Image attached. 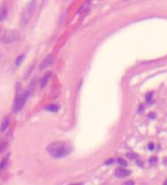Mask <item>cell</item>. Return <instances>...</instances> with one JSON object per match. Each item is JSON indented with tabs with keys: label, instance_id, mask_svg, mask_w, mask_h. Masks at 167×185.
Instances as JSON below:
<instances>
[{
	"label": "cell",
	"instance_id": "cell-8",
	"mask_svg": "<svg viewBox=\"0 0 167 185\" xmlns=\"http://www.w3.org/2000/svg\"><path fill=\"white\" fill-rule=\"evenodd\" d=\"M9 123H10V117L9 116H5L3 118V120L1 122V126H0V131L1 132H5L7 130V128L9 127Z\"/></svg>",
	"mask_w": 167,
	"mask_h": 185
},
{
	"label": "cell",
	"instance_id": "cell-12",
	"mask_svg": "<svg viewBox=\"0 0 167 185\" xmlns=\"http://www.w3.org/2000/svg\"><path fill=\"white\" fill-rule=\"evenodd\" d=\"M7 165H8V157L3 158V159L0 161V173L7 168Z\"/></svg>",
	"mask_w": 167,
	"mask_h": 185
},
{
	"label": "cell",
	"instance_id": "cell-14",
	"mask_svg": "<svg viewBox=\"0 0 167 185\" xmlns=\"http://www.w3.org/2000/svg\"><path fill=\"white\" fill-rule=\"evenodd\" d=\"M24 59H25V55H24V54H21V55H20V56L18 58V59H16V61H15V64H16V65L18 66L20 64L22 63V61H23Z\"/></svg>",
	"mask_w": 167,
	"mask_h": 185
},
{
	"label": "cell",
	"instance_id": "cell-23",
	"mask_svg": "<svg viewBox=\"0 0 167 185\" xmlns=\"http://www.w3.org/2000/svg\"><path fill=\"white\" fill-rule=\"evenodd\" d=\"M165 184H167V180H166V181H165Z\"/></svg>",
	"mask_w": 167,
	"mask_h": 185
},
{
	"label": "cell",
	"instance_id": "cell-20",
	"mask_svg": "<svg viewBox=\"0 0 167 185\" xmlns=\"http://www.w3.org/2000/svg\"><path fill=\"white\" fill-rule=\"evenodd\" d=\"M154 148V145L153 144H149V149H153Z\"/></svg>",
	"mask_w": 167,
	"mask_h": 185
},
{
	"label": "cell",
	"instance_id": "cell-2",
	"mask_svg": "<svg viewBox=\"0 0 167 185\" xmlns=\"http://www.w3.org/2000/svg\"><path fill=\"white\" fill-rule=\"evenodd\" d=\"M36 5H37L36 0H31L26 5V7L23 9L21 16H20V24H21V26H26L27 24L29 23L31 18L34 15L35 10H36Z\"/></svg>",
	"mask_w": 167,
	"mask_h": 185
},
{
	"label": "cell",
	"instance_id": "cell-16",
	"mask_svg": "<svg viewBox=\"0 0 167 185\" xmlns=\"http://www.w3.org/2000/svg\"><path fill=\"white\" fill-rule=\"evenodd\" d=\"M152 98H153V93H151V92H150V93H148V94H147V96H145L147 102H148V103H151V102H152Z\"/></svg>",
	"mask_w": 167,
	"mask_h": 185
},
{
	"label": "cell",
	"instance_id": "cell-22",
	"mask_svg": "<svg viewBox=\"0 0 167 185\" xmlns=\"http://www.w3.org/2000/svg\"><path fill=\"white\" fill-rule=\"evenodd\" d=\"M155 117V114H150V118H154Z\"/></svg>",
	"mask_w": 167,
	"mask_h": 185
},
{
	"label": "cell",
	"instance_id": "cell-11",
	"mask_svg": "<svg viewBox=\"0 0 167 185\" xmlns=\"http://www.w3.org/2000/svg\"><path fill=\"white\" fill-rule=\"evenodd\" d=\"M46 109L49 110V112H52V113H55V112L59 110V106L55 105V104H50L48 106H46Z\"/></svg>",
	"mask_w": 167,
	"mask_h": 185
},
{
	"label": "cell",
	"instance_id": "cell-6",
	"mask_svg": "<svg viewBox=\"0 0 167 185\" xmlns=\"http://www.w3.org/2000/svg\"><path fill=\"white\" fill-rule=\"evenodd\" d=\"M129 174H130V171H128L127 169H124V168H118L115 171V176L117 178H126Z\"/></svg>",
	"mask_w": 167,
	"mask_h": 185
},
{
	"label": "cell",
	"instance_id": "cell-19",
	"mask_svg": "<svg viewBox=\"0 0 167 185\" xmlns=\"http://www.w3.org/2000/svg\"><path fill=\"white\" fill-rule=\"evenodd\" d=\"M150 163H156V158H151Z\"/></svg>",
	"mask_w": 167,
	"mask_h": 185
},
{
	"label": "cell",
	"instance_id": "cell-3",
	"mask_svg": "<svg viewBox=\"0 0 167 185\" xmlns=\"http://www.w3.org/2000/svg\"><path fill=\"white\" fill-rule=\"evenodd\" d=\"M28 96H29V91L25 92L24 94H21V95L18 94L15 96V100H14V103H13V107H12V110H13L14 113H18V112H20V110L23 108V106H24L25 103H26Z\"/></svg>",
	"mask_w": 167,
	"mask_h": 185
},
{
	"label": "cell",
	"instance_id": "cell-9",
	"mask_svg": "<svg viewBox=\"0 0 167 185\" xmlns=\"http://www.w3.org/2000/svg\"><path fill=\"white\" fill-rule=\"evenodd\" d=\"M51 75H52V74L49 72V73H47L45 76L41 78V80H40V88H45V87L47 86V83H48V81H49V79L51 78Z\"/></svg>",
	"mask_w": 167,
	"mask_h": 185
},
{
	"label": "cell",
	"instance_id": "cell-18",
	"mask_svg": "<svg viewBox=\"0 0 167 185\" xmlns=\"http://www.w3.org/2000/svg\"><path fill=\"white\" fill-rule=\"evenodd\" d=\"M112 163H113V159H112V158H110L108 160L105 161V165H112Z\"/></svg>",
	"mask_w": 167,
	"mask_h": 185
},
{
	"label": "cell",
	"instance_id": "cell-4",
	"mask_svg": "<svg viewBox=\"0 0 167 185\" xmlns=\"http://www.w3.org/2000/svg\"><path fill=\"white\" fill-rule=\"evenodd\" d=\"M18 38H20V35H18V33L16 30H8L2 35L1 41H2V43L9 45V43H12L14 41H16Z\"/></svg>",
	"mask_w": 167,
	"mask_h": 185
},
{
	"label": "cell",
	"instance_id": "cell-1",
	"mask_svg": "<svg viewBox=\"0 0 167 185\" xmlns=\"http://www.w3.org/2000/svg\"><path fill=\"white\" fill-rule=\"evenodd\" d=\"M71 152H72V146L63 142H55L48 147V153L51 155V157L55 158V159L65 157L70 155Z\"/></svg>",
	"mask_w": 167,
	"mask_h": 185
},
{
	"label": "cell",
	"instance_id": "cell-7",
	"mask_svg": "<svg viewBox=\"0 0 167 185\" xmlns=\"http://www.w3.org/2000/svg\"><path fill=\"white\" fill-rule=\"evenodd\" d=\"M91 1H92V0H87L86 2H85V3H84V5H81L80 8H79V10H78V14L86 13L87 11L89 10V8H90V5H91Z\"/></svg>",
	"mask_w": 167,
	"mask_h": 185
},
{
	"label": "cell",
	"instance_id": "cell-15",
	"mask_svg": "<svg viewBox=\"0 0 167 185\" xmlns=\"http://www.w3.org/2000/svg\"><path fill=\"white\" fill-rule=\"evenodd\" d=\"M117 163L122 166V167H125V166H127V161L126 160H124L123 158H118L117 159Z\"/></svg>",
	"mask_w": 167,
	"mask_h": 185
},
{
	"label": "cell",
	"instance_id": "cell-10",
	"mask_svg": "<svg viewBox=\"0 0 167 185\" xmlns=\"http://www.w3.org/2000/svg\"><path fill=\"white\" fill-rule=\"evenodd\" d=\"M7 14H8V8H7V5H1V8H0V21H3V20L7 18Z\"/></svg>",
	"mask_w": 167,
	"mask_h": 185
},
{
	"label": "cell",
	"instance_id": "cell-17",
	"mask_svg": "<svg viewBox=\"0 0 167 185\" xmlns=\"http://www.w3.org/2000/svg\"><path fill=\"white\" fill-rule=\"evenodd\" d=\"M127 157L130 158V159H136V158H137V155H135V154H127Z\"/></svg>",
	"mask_w": 167,
	"mask_h": 185
},
{
	"label": "cell",
	"instance_id": "cell-21",
	"mask_svg": "<svg viewBox=\"0 0 167 185\" xmlns=\"http://www.w3.org/2000/svg\"><path fill=\"white\" fill-rule=\"evenodd\" d=\"M135 182L134 181H128V182H126V184H134Z\"/></svg>",
	"mask_w": 167,
	"mask_h": 185
},
{
	"label": "cell",
	"instance_id": "cell-13",
	"mask_svg": "<svg viewBox=\"0 0 167 185\" xmlns=\"http://www.w3.org/2000/svg\"><path fill=\"white\" fill-rule=\"evenodd\" d=\"M5 148H7V142H5V141H0V154L2 153Z\"/></svg>",
	"mask_w": 167,
	"mask_h": 185
},
{
	"label": "cell",
	"instance_id": "cell-5",
	"mask_svg": "<svg viewBox=\"0 0 167 185\" xmlns=\"http://www.w3.org/2000/svg\"><path fill=\"white\" fill-rule=\"evenodd\" d=\"M53 60H54L53 55L50 54L48 55V56H46L45 60L41 62L40 66H39V69H40V70H44V69H46L47 67H49L50 65L53 63Z\"/></svg>",
	"mask_w": 167,
	"mask_h": 185
}]
</instances>
